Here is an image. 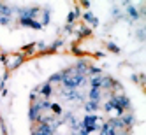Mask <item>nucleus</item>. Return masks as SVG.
Instances as JSON below:
<instances>
[{"label": "nucleus", "instance_id": "f257e3e1", "mask_svg": "<svg viewBox=\"0 0 146 135\" xmlns=\"http://www.w3.org/2000/svg\"><path fill=\"white\" fill-rule=\"evenodd\" d=\"M64 90H69V91H76L83 82H85V77L79 76V74H74V76H70V77H65L64 81Z\"/></svg>", "mask_w": 146, "mask_h": 135}, {"label": "nucleus", "instance_id": "f03ea898", "mask_svg": "<svg viewBox=\"0 0 146 135\" xmlns=\"http://www.w3.org/2000/svg\"><path fill=\"white\" fill-rule=\"evenodd\" d=\"M97 119L99 116H95V114H88V116H85V119H83V126H85L86 133H92L97 130Z\"/></svg>", "mask_w": 146, "mask_h": 135}, {"label": "nucleus", "instance_id": "7ed1b4c3", "mask_svg": "<svg viewBox=\"0 0 146 135\" xmlns=\"http://www.w3.org/2000/svg\"><path fill=\"white\" fill-rule=\"evenodd\" d=\"M19 14V19H34L39 9L37 7H21V9H14Z\"/></svg>", "mask_w": 146, "mask_h": 135}, {"label": "nucleus", "instance_id": "20e7f679", "mask_svg": "<svg viewBox=\"0 0 146 135\" xmlns=\"http://www.w3.org/2000/svg\"><path fill=\"white\" fill-rule=\"evenodd\" d=\"M32 135H55V130L49 124H37L32 132Z\"/></svg>", "mask_w": 146, "mask_h": 135}, {"label": "nucleus", "instance_id": "39448f33", "mask_svg": "<svg viewBox=\"0 0 146 135\" xmlns=\"http://www.w3.org/2000/svg\"><path fill=\"white\" fill-rule=\"evenodd\" d=\"M118 119H120V123L123 124V128H127V126H130V124H134V121H135V118H134V114H130V112H127V114H121V116H120Z\"/></svg>", "mask_w": 146, "mask_h": 135}, {"label": "nucleus", "instance_id": "423d86ee", "mask_svg": "<svg viewBox=\"0 0 146 135\" xmlns=\"http://www.w3.org/2000/svg\"><path fill=\"white\" fill-rule=\"evenodd\" d=\"M19 23H21L23 26H32V28H35V30H40V28H42L37 19H19Z\"/></svg>", "mask_w": 146, "mask_h": 135}, {"label": "nucleus", "instance_id": "0eeeda50", "mask_svg": "<svg viewBox=\"0 0 146 135\" xmlns=\"http://www.w3.org/2000/svg\"><path fill=\"white\" fill-rule=\"evenodd\" d=\"M35 93H42L44 97H49L51 93H53V90H51V84H44V86H40V88H37L32 95H35Z\"/></svg>", "mask_w": 146, "mask_h": 135}, {"label": "nucleus", "instance_id": "6e6552de", "mask_svg": "<svg viewBox=\"0 0 146 135\" xmlns=\"http://www.w3.org/2000/svg\"><path fill=\"white\" fill-rule=\"evenodd\" d=\"M102 77L104 76H95V77H92L90 81V90H100V84H102Z\"/></svg>", "mask_w": 146, "mask_h": 135}, {"label": "nucleus", "instance_id": "1a4fd4ad", "mask_svg": "<svg viewBox=\"0 0 146 135\" xmlns=\"http://www.w3.org/2000/svg\"><path fill=\"white\" fill-rule=\"evenodd\" d=\"M100 135H118V132L114 130L113 126H109L108 123H104V126L100 128Z\"/></svg>", "mask_w": 146, "mask_h": 135}, {"label": "nucleus", "instance_id": "9d476101", "mask_svg": "<svg viewBox=\"0 0 146 135\" xmlns=\"http://www.w3.org/2000/svg\"><path fill=\"white\" fill-rule=\"evenodd\" d=\"M11 13H13V9H11V7L0 2V16H4V18H11Z\"/></svg>", "mask_w": 146, "mask_h": 135}, {"label": "nucleus", "instance_id": "9b49d317", "mask_svg": "<svg viewBox=\"0 0 146 135\" xmlns=\"http://www.w3.org/2000/svg\"><path fill=\"white\" fill-rule=\"evenodd\" d=\"M28 118H30V121H39V118H40V111H37L34 105L30 107V112H28Z\"/></svg>", "mask_w": 146, "mask_h": 135}, {"label": "nucleus", "instance_id": "f8f14e48", "mask_svg": "<svg viewBox=\"0 0 146 135\" xmlns=\"http://www.w3.org/2000/svg\"><path fill=\"white\" fill-rule=\"evenodd\" d=\"M127 13H129V16H130L132 19H139V18H141V16H139V11H137L134 5H130V4L127 5Z\"/></svg>", "mask_w": 146, "mask_h": 135}, {"label": "nucleus", "instance_id": "ddd939ff", "mask_svg": "<svg viewBox=\"0 0 146 135\" xmlns=\"http://www.w3.org/2000/svg\"><path fill=\"white\" fill-rule=\"evenodd\" d=\"M85 19H86V23H90L93 28H95V26L99 25V19H97L95 16H93L92 13H86V14H85Z\"/></svg>", "mask_w": 146, "mask_h": 135}, {"label": "nucleus", "instance_id": "4468645a", "mask_svg": "<svg viewBox=\"0 0 146 135\" xmlns=\"http://www.w3.org/2000/svg\"><path fill=\"white\" fill-rule=\"evenodd\" d=\"M85 109H86L88 112H95V111L99 109V103H97V102H92V100H90V102H86V103H85Z\"/></svg>", "mask_w": 146, "mask_h": 135}, {"label": "nucleus", "instance_id": "2eb2a0df", "mask_svg": "<svg viewBox=\"0 0 146 135\" xmlns=\"http://www.w3.org/2000/svg\"><path fill=\"white\" fill-rule=\"evenodd\" d=\"M60 81H64V72H58V74L51 76L49 81H48V84H51V82H60Z\"/></svg>", "mask_w": 146, "mask_h": 135}, {"label": "nucleus", "instance_id": "dca6fc26", "mask_svg": "<svg viewBox=\"0 0 146 135\" xmlns=\"http://www.w3.org/2000/svg\"><path fill=\"white\" fill-rule=\"evenodd\" d=\"M90 100L92 102H99L100 100V90H90Z\"/></svg>", "mask_w": 146, "mask_h": 135}, {"label": "nucleus", "instance_id": "f3484780", "mask_svg": "<svg viewBox=\"0 0 146 135\" xmlns=\"http://www.w3.org/2000/svg\"><path fill=\"white\" fill-rule=\"evenodd\" d=\"M104 111H106V112H113L114 111V105H113V102H111V98L106 102V103H104Z\"/></svg>", "mask_w": 146, "mask_h": 135}, {"label": "nucleus", "instance_id": "a211bd4d", "mask_svg": "<svg viewBox=\"0 0 146 135\" xmlns=\"http://www.w3.org/2000/svg\"><path fill=\"white\" fill-rule=\"evenodd\" d=\"M88 72H90V76H93V77H95V76H100V68H97V67H90Z\"/></svg>", "mask_w": 146, "mask_h": 135}, {"label": "nucleus", "instance_id": "6ab92c4d", "mask_svg": "<svg viewBox=\"0 0 146 135\" xmlns=\"http://www.w3.org/2000/svg\"><path fill=\"white\" fill-rule=\"evenodd\" d=\"M108 49H109V51H113V53H120V47H118L116 44H113V42H109V44H108Z\"/></svg>", "mask_w": 146, "mask_h": 135}, {"label": "nucleus", "instance_id": "aec40b11", "mask_svg": "<svg viewBox=\"0 0 146 135\" xmlns=\"http://www.w3.org/2000/svg\"><path fill=\"white\" fill-rule=\"evenodd\" d=\"M78 13H79V9H78V11H74V13H70V14H69V18H67V21H69V23H72V21L76 19V14H78Z\"/></svg>", "mask_w": 146, "mask_h": 135}, {"label": "nucleus", "instance_id": "412c9836", "mask_svg": "<svg viewBox=\"0 0 146 135\" xmlns=\"http://www.w3.org/2000/svg\"><path fill=\"white\" fill-rule=\"evenodd\" d=\"M11 23V18H4V16H0V25H9Z\"/></svg>", "mask_w": 146, "mask_h": 135}, {"label": "nucleus", "instance_id": "4be33fe9", "mask_svg": "<svg viewBox=\"0 0 146 135\" xmlns=\"http://www.w3.org/2000/svg\"><path fill=\"white\" fill-rule=\"evenodd\" d=\"M137 37H139L141 40L144 39V30H143V28H141V30H137Z\"/></svg>", "mask_w": 146, "mask_h": 135}]
</instances>
